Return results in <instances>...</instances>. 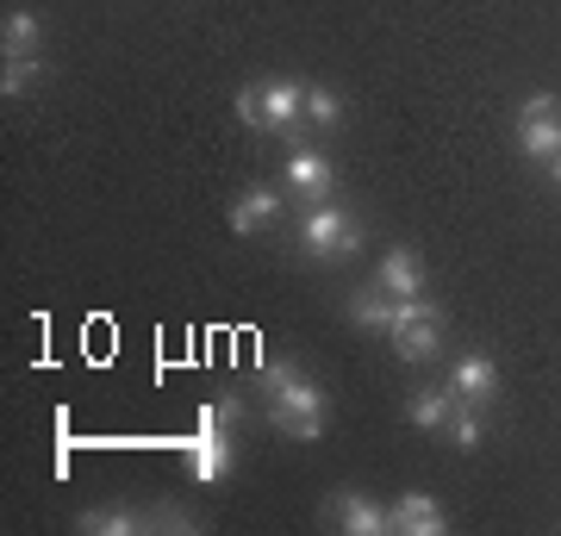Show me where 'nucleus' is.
Returning <instances> with one entry per match:
<instances>
[{
	"label": "nucleus",
	"mask_w": 561,
	"mask_h": 536,
	"mask_svg": "<svg viewBox=\"0 0 561 536\" xmlns=\"http://www.w3.org/2000/svg\"><path fill=\"white\" fill-rule=\"evenodd\" d=\"M181 456H187V475L201 480V487H219L238 468V443H231V431H194V437L181 443Z\"/></svg>",
	"instance_id": "6"
},
{
	"label": "nucleus",
	"mask_w": 561,
	"mask_h": 536,
	"mask_svg": "<svg viewBox=\"0 0 561 536\" xmlns=\"http://www.w3.org/2000/svg\"><path fill=\"white\" fill-rule=\"evenodd\" d=\"M231 106H238V119L250 125V132H268V125H262V88H256V81H250V88H238V94H231Z\"/></svg>",
	"instance_id": "22"
},
{
	"label": "nucleus",
	"mask_w": 561,
	"mask_h": 536,
	"mask_svg": "<svg viewBox=\"0 0 561 536\" xmlns=\"http://www.w3.org/2000/svg\"><path fill=\"white\" fill-rule=\"evenodd\" d=\"M150 531H175V536H187V531H201V517L175 512V505H157V512H150Z\"/></svg>",
	"instance_id": "23"
},
{
	"label": "nucleus",
	"mask_w": 561,
	"mask_h": 536,
	"mask_svg": "<svg viewBox=\"0 0 561 536\" xmlns=\"http://www.w3.org/2000/svg\"><path fill=\"white\" fill-rule=\"evenodd\" d=\"M81 536H150V512L138 505H113V512H81L76 517Z\"/></svg>",
	"instance_id": "11"
},
{
	"label": "nucleus",
	"mask_w": 561,
	"mask_h": 536,
	"mask_svg": "<svg viewBox=\"0 0 561 536\" xmlns=\"http://www.w3.org/2000/svg\"><path fill=\"white\" fill-rule=\"evenodd\" d=\"M449 443L456 449H481V406H468V399H456V412H449Z\"/></svg>",
	"instance_id": "18"
},
{
	"label": "nucleus",
	"mask_w": 561,
	"mask_h": 536,
	"mask_svg": "<svg viewBox=\"0 0 561 536\" xmlns=\"http://www.w3.org/2000/svg\"><path fill=\"white\" fill-rule=\"evenodd\" d=\"M294 380H300V362H294V356H275V362H262V368H256V394L275 399L280 387H294Z\"/></svg>",
	"instance_id": "19"
},
{
	"label": "nucleus",
	"mask_w": 561,
	"mask_h": 536,
	"mask_svg": "<svg viewBox=\"0 0 561 536\" xmlns=\"http://www.w3.org/2000/svg\"><path fill=\"white\" fill-rule=\"evenodd\" d=\"M0 44H7V57H38L44 25L32 20V13H20V7H13V13L0 20Z\"/></svg>",
	"instance_id": "15"
},
{
	"label": "nucleus",
	"mask_w": 561,
	"mask_h": 536,
	"mask_svg": "<svg viewBox=\"0 0 561 536\" xmlns=\"http://www.w3.org/2000/svg\"><path fill=\"white\" fill-rule=\"evenodd\" d=\"M268 219H280V194L275 187H243V194L231 199V231H238V238H250V231L268 225Z\"/></svg>",
	"instance_id": "12"
},
{
	"label": "nucleus",
	"mask_w": 561,
	"mask_h": 536,
	"mask_svg": "<svg viewBox=\"0 0 561 536\" xmlns=\"http://www.w3.org/2000/svg\"><path fill=\"white\" fill-rule=\"evenodd\" d=\"M238 424H243V399H238V394L206 399L201 418H194V431H238Z\"/></svg>",
	"instance_id": "17"
},
{
	"label": "nucleus",
	"mask_w": 561,
	"mask_h": 536,
	"mask_svg": "<svg viewBox=\"0 0 561 536\" xmlns=\"http://www.w3.org/2000/svg\"><path fill=\"white\" fill-rule=\"evenodd\" d=\"M324 512H331V524L350 536H393V517H387L381 499L356 493V487H337V493L324 499Z\"/></svg>",
	"instance_id": "5"
},
{
	"label": "nucleus",
	"mask_w": 561,
	"mask_h": 536,
	"mask_svg": "<svg viewBox=\"0 0 561 536\" xmlns=\"http://www.w3.org/2000/svg\"><path fill=\"white\" fill-rule=\"evenodd\" d=\"M262 412H268V424H275L280 437L319 443L324 418H331V399H324V387H312V380H294V387H280L275 399H262Z\"/></svg>",
	"instance_id": "1"
},
{
	"label": "nucleus",
	"mask_w": 561,
	"mask_h": 536,
	"mask_svg": "<svg viewBox=\"0 0 561 536\" xmlns=\"http://www.w3.org/2000/svg\"><path fill=\"white\" fill-rule=\"evenodd\" d=\"M449 412H456V394H449V387H424V394L405 399V418H412L419 431H443Z\"/></svg>",
	"instance_id": "14"
},
{
	"label": "nucleus",
	"mask_w": 561,
	"mask_h": 536,
	"mask_svg": "<svg viewBox=\"0 0 561 536\" xmlns=\"http://www.w3.org/2000/svg\"><path fill=\"white\" fill-rule=\"evenodd\" d=\"M262 125L275 132L287 150H300L306 144V81H294V76H275V81H262Z\"/></svg>",
	"instance_id": "4"
},
{
	"label": "nucleus",
	"mask_w": 561,
	"mask_h": 536,
	"mask_svg": "<svg viewBox=\"0 0 561 536\" xmlns=\"http://www.w3.org/2000/svg\"><path fill=\"white\" fill-rule=\"evenodd\" d=\"M375 287H381L387 299H419L424 294V256L412 243H393L381 256V269H375Z\"/></svg>",
	"instance_id": "9"
},
{
	"label": "nucleus",
	"mask_w": 561,
	"mask_h": 536,
	"mask_svg": "<svg viewBox=\"0 0 561 536\" xmlns=\"http://www.w3.org/2000/svg\"><path fill=\"white\" fill-rule=\"evenodd\" d=\"M306 119H312V125H343L337 88H306Z\"/></svg>",
	"instance_id": "21"
},
{
	"label": "nucleus",
	"mask_w": 561,
	"mask_h": 536,
	"mask_svg": "<svg viewBox=\"0 0 561 536\" xmlns=\"http://www.w3.org/2000/svg\"><path fill=\"white\" fill-rule=\"evenodd\" d=\"M449 394L468 399V406H493V394H500V362L481 356V350L456 356L449 362Z\"/></svg>",
	"instance_id": "8"
},
{
	"label": "nucleus",
	"mask_w": 561,
	"mask_h": 536,
	"mask_svg": "<svg viewBox=\"0 0 561 536\" xmlns=\"http://www.w3.org/2000/svg\"><path fill=\"white\" fill-rule=\"evenodd\" d=\"M387 517H393V536H443L449 531V512L431 493H400L387 505Z\"/></svg>",
	"instance_id": "10"
},
{
	"label": "nucleus",
	"mask_w": 561,
	"mask_h": 536,
	"mask_svg": "<svg viewBox=\"0 0 561 536\" xmlns=\"http://www.w3.org/2000/svg\"><path fill=\"white\" fill-rule=\"evenodd\" d=\"M350 324H362V331H387L393 324V299L381 294V287H368V294H350Z\"/></svg>",
	"instance_id": "16"
},
{
	"label": "nucleus",
	"mask_w": 561,
	"mask_h": 536,
	"mask_svg": "<svg viewBox=\"0 0 561 536\" xmlns=\"http://www.w3.org/2000/svg\"><path fill=\"white\" fill-rule=\"evenodd\" d=\"M300 243H306V256L343 262V256H356L362 250V219L356 213H343V206H331V199H319V206H306Z\"/></svg>",
	"instance_id": "3"
},
{
	"label": "nucleus",
	"mask_w": 561,
	"mask_h": 536,
	"mask_svg": "<svg viewBox=\"0 0 561 536\" xmlns=\"http://www.w3.org/2000/svg\"><path fill=\"white\" fill-rule=\"evenodd\" d=\"M542 113H561V94H549V88H537V94H524L518 119H542Z\"/></svg>",
	"instance_id": "24"
},
{
	"label": "nucleus",
	"mask_w": 561,
	"mask_h": 536,
	"mask_svg": "<svg viewBox=\"0 0 561 536\" xmlns=\"http://www.w3.org/2000/svg\"><path fill=\"white\" fill-rule=\"evenodd\" d=\"M331 187H337V175H331V157L324 150H312V144L287 150V194L306 199V206H319V199H331Z\"/></svg>",
	"instance_id": "7"
},
{
	"label": "nucleus",
	"mask_w": 561,
	"mask_h": 536,
	"mask_svg": "<svg viewBox=\"0 0 561 536\" xmlns=\"http://www.w3.org/2000/svg\"><path fill=\"white\" fill-rule=\"evenodd\" d=\"M32 81H38V57H7V69H0V94L20 100Z\"/></svg>",
	"instance_id": "20"
},
{
	"label": "nucleus",
	"mask_w": 561,
	"mask_h": 536,
	"mask_svg": "<svg viewBox=\"0 0 561 536\" xmlns=\"http://www.w3.org/2000/svg\"><path fill=\"white\" fill-rule=\"evenodd\" d=\"M518 150L530 162L561 157V113H542V119H518Z\"/></svg>",
	"instance_id": "13"
},
{
	"label": "nucleus",
	"mask_w": 561,
	"mask_h": 536,
	"mask_svg": "<svg viewBox=\"0 0 561 536\" xmlns=\"http://www.w3.org/2000/svg\"><path fill=\"white\" fill-rule=\"evenodd\" d=\"M387 338H393V356L400 362H431L443 343V306L437 299H393V324H387Z\"/></svg>",
	"instance_id": "2"
}]
</instances>
